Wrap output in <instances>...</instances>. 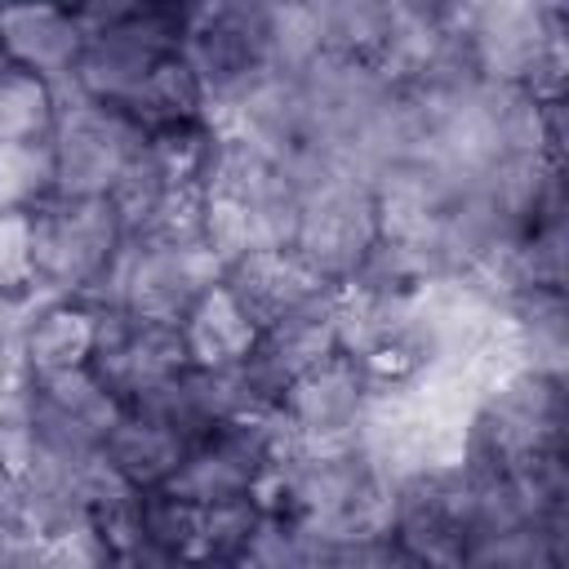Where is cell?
<instances>
[{
  "label": "cell",
  "instance_id": "obj_1",
  "mask_svg": "<svg viewBox=\"0 0 569 569\" xmlns=\"http://www.w3.org/2000/svg\"><path fill=\"white\" fill-rule=\"evenodd\" d=\"M569 391L560 373L529 365L489 382L462 427V462L489 476H516L533 462L569 453Z\"/></svg>",
  "mask_w": 569,
  "mask_h": 569
},
{
  "label": "cell",
  "instance_id": "obj_2",
  "mask_svg": "<svg viewBox=\"0 0 569 569\" xmlns=\"http://www.w3.org/2000/svg\"><path fill=\"white\" fill-rule=\"evenodd\" d=\"M84 27V49L71 76V98L124 111L147 71L182 49L187 36V0H98L76 4Z\"/></svg>",
  "mask_w": 569,
  "mask_h": 569
},
{
  "label": "cell",
  "instance_id": "obj_3",
  "mask_svg": "<svg viewBox=\"0 0 569 569\" xmlns=\"http://www.w3.org/2000/svg\"><path fill=\"white\" fill-rule=\"evenodd\" d=\"M124 244L129 227L111 196H44L36 204L40 298L102 302Z\"/></svg>",
  "mask_w": 569,
  "mask_h": 569
},
{
  "label": "cell",
  "instance_id": "obj_4",
  "mask_svg": "<svg viewBox=\"0 0 569 569\" xmlns=\"http://www.w3.org/2000/svg\"><path fill=\"white\" fill-rule=\"evenodd\" d=\"M182 58L213 98V111L236 107L276 67V4L253 0H204L187 13Z\"/></svg>",
  "mask_w": 569,
  "mask_h": 569
},
{
  "label": "cell",
  "instance_id": "obj_5",
  "mask_svg": "<svg viewBox=\"0 0 569 569\" xmlns=\"http://www.w3.org/2000/svg\"><path fill=\"white\" fill-rule=\"evenodd\" d=\"M284 431L276 413H244L227 418L213 431L196 436L182 453L178 476L169 480V493L196 502V507H218L236 498H262L280 453H284Z\"/></svg>",
  "mask_w": 569,
  "mask_h": 569
},
{
  "label": "cell",
  "instance_id": "obj_6",
  "mask_svg": "<svg viewBox=\"0 0 569 569\" xmlns=\"http://www.w3.org/2000/svg\"><path fill=\"white\" fill-rule=\"evenodd\" d=\"M147 133L111 107L62 93V116L49 138L53 196H116L142 164Z\"/></svg>",
  "mask_w": 569,
  "mask_h": 569
},
{
  "label": "cell",
  "instance_id": "obj_7",
  "mask_svg": "<svg viewBox=\"0 0 569 569\" xmlns=\"http://www.w3.org/2000/svg\"><path fill=\"white\" fill-rule=\"evenodd\" d=\"M222 276V262L204 244H164V240H129L102 307H116L138 320L156 325H182L191 302Z\"/></svg>",
  "mask_w": 569,
  "mask_h": 569
},
{
  "label": "cell",
  "instance_id": "obj_8",
  "mask_svg": "<svg viewBox=\"0 0 569 569\" xmlns=\"http://www.w3.org/2000/svg\"><path fill=\"white\" fill-rule=\"evenodd\" d=\"M373 409V391L347 351H329L307 365L276 400V422L298 449H338L356 445L365 418Z\"/></svg>",
  "mask_w": 569,
  "mask_h": 569
},
{
  "label": "cell",
  "instance_id": "obj_9",
  "mask_svg": "<svg viewBox=\"0 0 569 569\" xmlns=\"http://www.w3.org/2000/svg\"><path fill=\"white\" fill-rule=\"evenodd\" d=\"M187 365L191 360H187V347H182L178 325L138 320V316H124L116 307H102L98 311V342H93L89 373L107 387V396L120 409L147 400L156 387H164Z\"/></svg>",
  "mask_w": 569,
  "mask_h": 569
},
{
  "label": "cell",
  "instance_id": "obj_10",
  "mask_svg": "<svg viewBox=\"0 0 569 569\" xmlns=\"http://www.w3.org/2000/svg\"><path fill=\"white\" fill-rule=\"evenodd\" d=\"M80 49L84 27L76 4H0V53L9 67L67 93Z\"/></svg>",
  "mask_w": 569,
  "mask_h": 569
},
{
  "label": "cell",
  "instance_id": "obj_11",
  "mask_svg": "<svg viewBox=\"0 0 569 569\" xmlns=\"http://www.w3.org/2000/svg\"><path fill=\"white\" fill-rule=\"evenodd\" d=\"M98 302L89 298H36L13 320V347L27 378L89 369L98 342Z\"/></svg>",
  "mask_w": 569,
  "mask_h": 569
},
{
  "label": "cell",
  "instance_id": "obj_12",
  "mask_svg": "<svg viewBox=\"0 0 569 569\" xmlns=\"http://www.w3.org/2000/svg\"><path fill=\"white\" fill-rule=\"evenodd\" d=\"M222 284L236 293V302L249 311V320L262 329L280 325L284 316L302 311L333 284H325L289 244H258L222 267Z\"/></svg>",
  "mask_w": 569,
  "mask_h": 569
},
{
  "label": "cell",
  "instance_id": "obj_13",
  "mask_svg": "<svg viewBox=\"0 0 569 569\" xmlns=\"http://www.w3.org/2000/svg\"><path fill=\"white\" fill-rule=\"evenodd\" d=\"M187 445L191 440L182 431H173L169 422H160L142 409H120L102 436L98 462L120 485H129L138 493H156V489H169V480L178 476Z\"/></svg>",
  "mask_w": 569,
  "mask_h": 569
},
{
  "label": "cell",
  "instance_id": "obj_14",
  "mask_svg": "<svg viewBox=\"0 0 569 569\" xmlns=\"http://www.w3.org/2000/svg\"><path fill=\"white\" fill-rule=\"evenodd\" d=\"M182 333V347H187V360L196 369H240L253 347H258V325L249 320V311L236 302V293L222 284V276L191 302V311L182 316L178 325Z\"/></svg>",
  "mask_w": 569,
  "mask_h": 569
},
{
  "label": "cell",
  "instance_id": "obj_15",
  "mask_svg": "<svg viewBox=\"0 0 569 569\" xmlns=\"http://www.w3.org/2000/svg\"><path fill=\"white\" fill-rule=\"evenodd\" d=\"M222 129L213 116L151 129L142 142V178L156 191H209Z\"/></svg>",
  "mask_w": 569,
  "mask_h": 569
},
{
  "label": "cell",
  "instance_id": "obj_16",
  "mask_svg": "<svg viewBox=\"0 0 569 569\" xmlns=\"http://www.w3.org/2000/svg\"><path fill=\"white\" fill-rule=\"evenodd\" d=\"M498 307H502V329H507L516 360L565 378V356H569L565 289H520V293L502 298Z\"/></svg>",
  "mask_w": 569,
  "mask_h": 569
},
{
  "label": "cell",
  "instance_id": "obj_17",
  "mask_svg": "<svg viewBox=\"0 0 569 569\" xmlns=\"http://www.w3.org/2000/svg\"><path fill=\"white\" fill-rule=\"evenodd\" d=\"M124 116H129L142 133H151V129H169V124H187V120L213 116V98H209V89L200 84V76L191 71V62L182 58V49H178V53L160 58V62L147 71V80H142V84L133 89V98L124 102Z\"/></svg>",
  "mask_w": 569,
  "mask_h": 569
},
{
  "label": "cell",
  "instance_id": "obj_18",
  "mask_svg": "<svg viewBox=\"0 0 569 569\" xmlns=\"http://www.w3.org/2000/svg\"><path fill=\"white\" fill-rule=\"evenodd\" d=\"M62 93L18 67H0V147H49Z\"/></svg>",
  "mask_w": 569,
  "mask_h": 569
},
{
  "label": "cell",
  "instance_id": "obj_19",
  "mask_svg": "<svg viewBox=\"0 0 569 569\" xmlns=\"http://www.w3.org/2000/svg\"><path fill=\"white\" fill-rule=\"evenodd\" d=\"M40 298L36 209H0V311L18 316Z\"/></svg>",
  "mask_w": 569,
  "mask_h": 569
},
{
  "label": "cell",
  "instance_id": "obj_20",
  "mask_svg": "<svg viewBox=\"0 0 569 569\" xmlns=\"http://www.w3.org/2000/svg\"><path fill=\"white\" fill-rule=\"evenodd\" d=\"M316 538L284 511L262 502V516L227 569H316Z\"/></svg>",
  "mask_w": 569,
  "mask_h": 569
},
{
  "label": "cell",
  "instance_id": "obj_21",
  "mask_svg": "<svg viewBox=\"0 0 569 569\" xmlns=\"http://www.w3.org/2000/svg\"><path fill=\"white\" fill-rule=\"evenodd\" d=\"M196 533H200V507L196 502H187L169 489L142 493V542L147 547H160L164 556L191 560Z\"/></svg>",
  "mask_w": 569,
  "mask_h": 569
},
{
  "label": "cell",
  "instance_id": "obj_22",
  "mask_svg": "<svg viewBox=\"0 0 569 569\" xmlns=\"http://www.w3.org/2000/svg\"><path fill=\"white\" fill-rule=\"evenodd\" d=\"M316 569H422L387 529L329 538L316 547Z\"/></svg>",
  "mask_w": 569,
  "mask_h": 569
},
{
  "label": "cell",
  "instance_id": "obj_23",
  "mask_svg": "<svg viewBox=\"0 0 569 569\" xmlns=\"http://www.w3.org/2000/svg\"><path fill=\"white\" fill-rule=\"evenodd\" d=\"M53 196L49 147H0V209H36Z\"/></svg>",
  "mask_w": 569,
  "mask_h": 569
},
{
  "label": "cell",
  "instance_id": "obj_24",
  "mask_svg": "<svg viewBox=\"0 0 569 569\" xmlns=\"http://www.w3.org/2000/svg\"><path fill=\"white\" fill-rule=\"evenodd\" d=\"M13 320L18 316H0V409L18 405L22 400V360H18V347H13Z\"/></svg>",
  "mask_w": 569,
  "mask_h": 569
},
{
  "label": "cell",
  "instance_id": "obj_25",
  "mask_svg": "<svg viewBox=\"0 0 569 569\" xmlns=\"http://www.w3.org/2000/svg\"><path fill=\"white\" fill-rule=\"evenodd\" d=\"M107 569H182V560H178V556H164L160 547L138 542V547H129V551L107 556Z\"/></svg>",
  "mask_w": 569,
  "mask_h": 569
},
{
  "label": "cell",
  "instance_id": "obj_26",
  "mask_svg": "<svg viewBox=\"0 0 569 569\" xmlns=\"http://www.w3.org/2000/svg\"><path fill=\"white\" fill-rule=\"evenodd\" d=\"M182 569H213V565H200V560H182Z\"/></svg>",
  "mask_w": 569,
  "mask_h": 569
}]
</instances>
